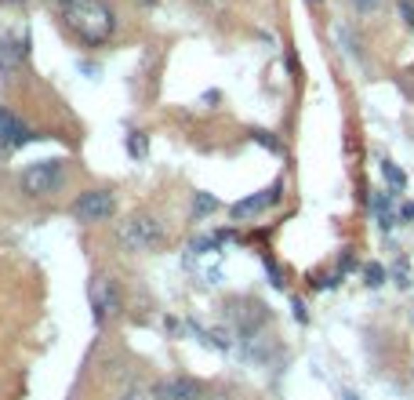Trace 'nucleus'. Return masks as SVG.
<instances>
[{
    "label": "nucleus",
    "instance_id": "f257e3e1",
    "mask_svg": "<svg viewBox=\"0 0 414 400\" xmlns=\"http://www.w3.org/2000/svg\"><path fill=\"white\" fill-rule=\"evenodd\" d=\"M66 26L84 44H106L116 29V15L106 0H77L66 8Z\"/></svg>",
    "mask_w": 414,
    "mask_h": 400
},
{
    "label": "nucleus",
    "instance_id": "f03ea898",
    "mask_svg": "<svg viewBox=\"0 0 414 400\" xmlns=\"http://www.w3.org/2000/svg\"><path fill=\"white\" fill-rule=\"evenodd\" d=\"M164 240V222L156 215H127V219L116 226V244L124 252H153L156 244Z\"/></svg>",
    "mask_w": 414,
    "mask_h": 400
},
{
    "label": "nucleus",
    "instance_id": "7ed1b4c3",
    "mask_svg": "<svg viewBox=\"0 0 414 400\" xmlns=\"http://www.w3.org/2000/svg\"><path fill=\"white\" fill-rule=\"evenodd\" d=\"M62 175H66V168H62V161H33L26 171H22V190L29 197H48L62 186Z\"/></svg>",
    "mask_w": 414,
    "mask_h": 400
},
{
    "label": "nucleus",
    "instance_id": "20e7f679",
    "mask_svg": "<svg viewBox=\"0 0 414 400\" xmlns=\"http://www.w3.org/2000/svg\"><path fill=\"white\" fill-rule=\"evenodd\" d=\"M73 219L77 222H106L113 219V211H116V197L109 190H87L73 200Z\"/></svg>",
    "mask_w": 414,
    "mask_h": 400
},
{
    "label": "nucleus",
    "instance_id": "39448f33",
    "mask_svg": "<svg viewBox=\"0 0 414 400\" xmlns=\"http://www.w3.org/2000/svg\"><path fill=\"white\" fill-rule=\"evenodd\" d=\"M91 310H94V320H109L124 310V295H120V284L113 276H94L91 281Z\"/></svg>",
    "mask_w": 414,
    "mask_h": 400
},
{
    "label": "nucleus",
    "instance_id": "423d86ee",
    "mask_svg": "<svg viewBox=\"0 0 414 400\" xmlns=\"http://www.w3.org/2000/svg\"><path fill=\"white\" fill-rule=\"evenodd\" d=\"M156 400H204V382L189 379V375H171V379H160L153 389Z\"/></svg>",
    "mask_w": 414,
    "mask_h": 400
},
{
    "label": "nucleus",
    "instance_id": "0eeeda50",
    "mask_svg": "<svg viewBox=\"0 0 414 400\" xmlns=\"http://www.w3.org/2000/svg\"><path fill=\"white\" fill-rule=\"evenodd\" d=\"M26 142H29V128L11 109L0 106V149H22Z\"/></svg>",
    "mask_w": 414,
    "mask_h": 400
},
{
    "label": "nucleus",
    "instance_id": "6e6552de",
    "mask_svg": "<svg viewBox=\"0 0 414 400\" xmlns=\"http://www.w3.org/2000/svg\"><path fill=\"white\" fill-rule=\"evenodd\" d=\"M280 193H283V182H273V186H269L266 193H254V197L236 200V204H233V219H247V215H258L262 207L276 204V200H280Z\"/></svg>",
    "mask_w": 414,
    "mask_h": 400
},
{
    "label": "nucleus",
    "instance_id": "1a4fd4ad",
    "mask_svg": "<svg viewBox=\"0 0 414 400\" xmlns=\"http://www.w3.org/2000/svg\"><path fill=\"white\" fill-rule=\"evenodd\" d=\"M393 197H396L393 190H381V193H374V197H371V211H374L378 226L386 229V233L400 222V211H393Z\"/></svg>",
    "mask_w": 414,
    "mask_h": 400
},
{
    "label": "nucleus",
    "instance_id": "9d476101",
    "mask_svg": "<svg viewBox=\"0 0 414 400\" xmlns=\"http://www.w3.org/2000/svg\"><path fill=\"white\" fill-rule=\"evenodd\" d=\"M22 58H26V48L22 44L0 37V77H15V70L22 66Z\"/></svg>",
    "mask_w": 414,
    "mask_h": 400
},
{
    "label": "nucleus",
    "instance_id": "9b49d317",
    "mask_svg": "<svg viewBox=\"0 0 414 400\" xmlns=\"http://www.w3.org/2000/svg\"><path fill=\"white\" fill-rule=\"evenodd\" d=\"M124 149H127V157H131V161H142L146 153H149V139H146V131H127Z\"/></svg>",
    "mask_w": 414,
    "mask_h": 400
},
{
    "label": "nucleus",
    "instance_id": "f8f14e48",
    "mask_svg": "<svg viewBox=\"0 0 414 400\" xmlns=\"http://www.w3.org/2000/svg\"><path fill=\"white\" fill-rule=\"evenodd\" d=\"M381 178L389 182V190H393V193H403V186H407V175H403V168H396L393 161H381Z\"/></svg>",
    "mask_w": 414,
    "mask_h": 400
},
{
    "label": "nucleus",
    "instance_id": "ddd939ff",
    "mask_svg": "<svg viewBox=\"0 0 414 400\" xmlns=\"http://www.w3.org/2000/svg\"><path fill=\"white\" fill-rule=\"evenodd\" d=\"M211 211H218V200L211 193H197L193 197V215H197V219H204V215H211Z\"/></svg>",
    "mask_w": 414,
    "mask_h": 400
},
{
    "label": "nucleus",
    "instance_id": "4468645a",
    "mask_svg": "<svg viewBox=\"0 0 414 400\" xmlns=\"http://www.w3.org/2000/svg\"><path fill=\"white\" fill-rule=\"evenodd\" d=\"M364 276H367V288L386 284V266H381V262H371V266L364 269Z\"/></svg>",
    "mask_w": 414,
    "mask_h": 400
},
{
    "label": "nucleus",
    "instance_id": "2eb2a0df",
    "mask_svg": "<svg viewBox=\"0 0 414 400\" xmlns=\"http://www.w3.org/2000/svg\"><path fill=\"white\" fill-rule=\"evenodd\" d=\"M251 139L258 142V146H266L269 153H280V142L273 139V131H251Z\"/></svg>",
    "mask_w": 414,
    "mask_h": 400
},
{
    "label": "nucleus",
    "instance_id": "dca6fc26",
    "mask_svg": "<svg viewBox=\"0 0 414 400\" xmlns=\"http://www.w3.org/2000/svg\"><path fill=\"white\" fill-rule=\"evenodd\" d=\"M400 18L407 29H414V0H400Z\"/></svg>",
    "mask_w": 414,
    "mask_h": 400
},
{
    "label": "nucleus",
    "instance_id": "f3484780",
    "mask_svg": "<svg viewBox=\"0 0 414 400\" xmlns=\"http://www.w3.org/2000/svg\"><path fill=\"white\" fill-rule=\"evenodd\" d=\"M378 4H381V0H353V8H356L360 15H367V11H374Z\"/></svg>",
    "mask_w": 414,
    "mask_h": 400
},
{
    "label": "nucleus",
    "instance_id": "a211bd4d",
    "mask_svg": "<svg viewBox=\"0 0 414 400\" xmlns=\"http://www.w3.org/2000/svg\"><path fill=\"white\" fill-rule=\"evenodd\" d=\"M291 310H295V320H302V324L309 320V313H305V306H302V298H295V302H291Z\"/></svg>",
    "mask_w": 414,
    "mask_h": 400
},
{
    "label": "nucleus",
    "instance_id": "6ab92c4d",
    "mask_svg": "<svg viewBox=\"0 0 414 400\" xmlns=\"http://www.w3.org/2000/svg\"><path fill=\"white\" fill-rule=\"evenodd\" d=\"M396 284H400V288H407V284H410V281H407V262H400V266H396Z\"/></svg>",
    "mask_w": 414,
    "mask_h": 400
},
{
    "label": "nucleus",
    "instance_id": "aec40b11",
    "mask_svg": "<svg viewBox=\"0 0 414 400\" xmlns=\"http://www.w3.org/2000/svg\"><path fill=\"white\" fill-rule=\"evenodd\" d=\"M400 222H414V204H403L400 207Z\"/></svg>",
    "mask_w": 414,
    "mask_h": 400
},
{
    "label": "nucleus",
    "instance_id": "412c9836",
    "mask_svg": "<svg viewBox=\"0 0 414 400\" xmlns=\"http://www.w3.org/2000/svg\"><path fill=\"white\" fill-rule=\"evenodd\" d=\"M124 400H142V396H138V393H127V396H124Z\"/></svg>",
    "mask_w": 414,
    "mask_h": 400
},
{
    "label": "nucleus",
    "instance_id": "4be33fe9",
    "mask_svg": "<svg viewBox=\"0 0 414 400\" xmlns=\"http://www.w3.org/2000/svg\"><path fill=\"white\" fill-rule=\"evenodd\" d=\"M342 396H345V400H356V393H342Z\"/></svg>",
    "mask_w": 414,
    "mask_h": 400
},
{
    "label": "nucleus",
    "instance_id": "5701e85b",
    "mask_svg": "<svg viewBox=\"0 0 414 400\" xmlns=\"http://www.w3.org/2000/svg\"><path fill=\"white\" fill-rule=\"evenodd\" d=\"M58 4H66V8H70V4H77V0H58Z\"/></svg>",
    "mask_w": 414,
    "mask_h": 400
},
{
    "label": "nucleus",
    "instance_id": "b1692460",
    "mask_svg": "<svg viewBox=\"0 0 414 400\" xmlns=\"http://www.w3.org/2000/svg\"><path fill=\"white\" fill-rule=\"evenodd\" d=\"M309 4H320V0H309Z\"/></svg>",
    "mask_w": 414,
    "mask_h": 400
}]
</instances>
